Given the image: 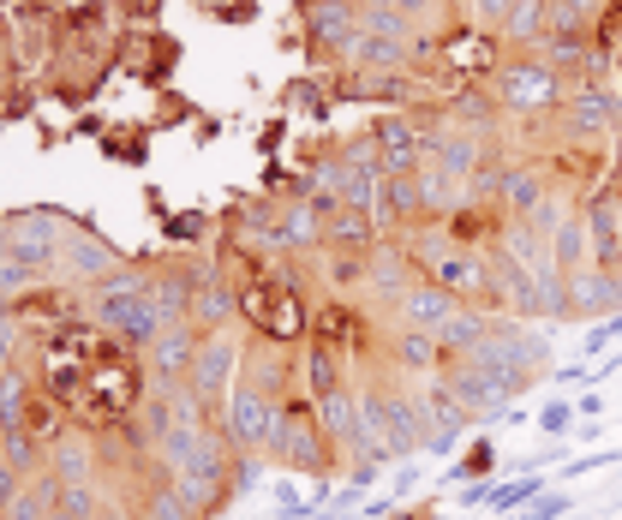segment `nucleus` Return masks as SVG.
Segmentation results:
<instances>
[{"instance_id":"1","label":"nucleus","mask_w":622,"mask_h":520,"mask_svg":"<svg viewBox=\"0 0 622 520\" xmlns=\"http://www.w3.org/2000/svg\"><path fill=\"white\" fill-rule=\"evenodd\" d=\"M151 389H156V383H151L144 353L108 341V347L91 360V371H84V395H79V407H72V419H79V430L102 437V430H114L121 419H132V413L151 401Z\"/></svg>"},{"instance_id":"2","label":"nucleus","mask_w":622,"mask_h":520,"mask_svg":"<svg viewBox=\"0 0 622 520\" xmlns=\"http://www.w3.org/2000/svg\"><path fill=\"white\" fill-rule=\"evenodd\" d=\"M300 263H270L251 281H240V323L251 335L276 341V347H305L311 341V311H305V288H300Z\"/></svg>"},{"instance_id":"3","label":"nucleus","mask_w":622,"mask_h":520,"mask_svg":"<svg viewBox=\"0 0 622 520\" xmlns=\"http://www.w3.org/2000/svg\"><path fill=\"white\" fill-rule=\"evenodd\" d=\"M300 19V54L318 79L353 66V42H360V0H300L293 7Z\"/></svg>"},{"instance_id":"4","label":"nucleus","mask_w":622,"mask_h":520,"mask_svg":"<svg viewBox=\"0 0 622 520\" xmlns=\"http://www.w3.org/2000/svg\"><path fill=\"white\" fill-rule=\"evenodd\" d=\"M270 460H276L281 472H305V479H330V472L348 467V455L335 449L330 437H323V425H318V401H311L305 389L281 401V437H276Z\"/></svg>"},{"instance_id":"5","label":"nucleus","mask_w":622,"mask_h":520,"mask_svg":"<svg viewBox=\"0 0 622 520\" xmlns=\"http://www.w3.org/2000/svg\"><path fill=\"white\" fill-rule=\"evenodd\" d=\"M485 91L497 96L502 121H539V114H557L562 102H569V84H562L551 66H539L532 54H521V49L502 54V66L485 79Z\"/></svg>"},{"instance_id":"6","label":"nucleus","mask_w":622,"mask_h":520,"mask_svg":"<svg viewBox=\"0 0 622 520\" xmlns=\"http://www.w3.org/2000/svg\"><path fill=\"white\" fill-rule=\"evenodd\" d=\"M551 341L545 330H527L521 318H497L491 330H485V341L467 353V365L479 371H497V377H532L539 383V371L551 365Z\"/></svg>"},{"instance_id":"7","label":"nucleus","mask_w":622,"mask_h":520,"mask_svg":"<svg viewBox=\"0 0 622 520\" xmlns=\"http://www.w3.org/2000/svg\"><path fill=\"white\" fill-rule=\"evenodd\" d=\"M180 61H186V42L174 37L168 24H156V31H126L121 24V37H114V66H121V79L138 84V91H151V96L168 91Z\"/></svg>"},{"instance_id":"8","label":"nucleus","mask_w":622,"mask_h":520,"mask_svg":"<svg viewBox=\"0 0 622 520\" xmlns=\"http://www.w3.org/2000/svg\"><path fill=\"white\" fill-rule=\"evenodd\" d=\"M240 353H246V341H234L228 330H216V335H204L198 360H191V371H186V389L204 401V413H210L216 425H221V413H228L234 383H240Z\"/></svg>"},{"instance_id":"9","label":"nucleus","mask_w":622,"mask_h":520,"mask_svg":"<svg viewBox=\"0 0 622 520\" xmlns=\"http://www.w3.org/2000/svg\"><path fill=\"white\" fill-rule=\"evenodd\" d=\"M66 221L72 210L61 204H24V210H7V228H12V258H24L31 270H61V246H66Z\"/></svg>"},{"instance_id":"10","label":"nucleus","mask_w":622,"mask_h":520,"mask_svg":"<svg viewBox=\"0 0 622 520\" xmlns=\"http://www.w3.org/2000/svg\"><path fill=\"white\" fill-rule=\"evenodd\" d=\"M221 437L234 443V455H270L281 437V407L251 383H234L228 413H221Z\"/></svg>"},{"instance_id":"11","label":"nucleus","mask_w":622,"mask_h":520,"mask_svg":"<svg viewBox=\"0 0 622 520\" xmlns=\"http://www.w3.org/2000/svg\"><path fill=\"white\" fill-rule=\"evenodd\" d=\"M562 138H622V91L616 84H574L557 108Z\"/></svg>"},{"instance_id":"12","label":"nucleus","mask_w":622,"mask_h":520,"mask_svg":"<svg viewBox=\"0 0 622 520\" xmlns=\"http://www.w3.org/2000/svg\"><path fill=\"white\" fill-rule=\"evenodd\" d=\"M413 395H419L425 430H432V437H425V455H455V449H462V437L479 419H473L462 401H455V389L443 377H413Z\"/></svg>"},{"instance_id":"13","label":"nucleus","mask_w":622,"mask_h":520,"mask_svg":"<svg viewBox=\"0 0 622 520\" xmlns=\"http://www.w3.org/2000/svg\"><path fill=\"white\" fill-rule=\"evenodd\" d=\"M91 318L121 341V347H132V353H151V341L168 330V318L156 311L151 288H144V293H121V300H91Z\"/></svg>"},{"instance_id":"14","label":"nucleus","mask_w":622,"mask_h":520,"mask_svg":"<svg viewBox=\"0 0 622 520\" xmlns=\"http://www.w3.org/2000/svg\"><path fill=\"white\" fill-rule=\"evenodd\" d=\"M12 318L24 330H54V323H72V318H91V293L79 281H37V288L12 293Z\"/></svg>"},{"instance_id":"15","label":"nucleus","mask_w":622,"mask_h":520,"mask_svg":"<svg viewBox=\"0 0 622 520\" xmlns=\"http://www.w3.org/2000/svg\"><path fill=\"white\" fill-rule=\"evenodd\" d=\"M419 270H413L407 246L402 240H377L372 246V263H365V300H372V311H383L390 318L395 305L407 300V288H419Z\"/></svg>"},{"instance_id":"16","label":"nucleus","mask_w":622,"mask_h":520,"mask_svg":"<svg viewBox=\"0 0 622 520\" xmlns=\"http://www.w3.org/2000/svg\"><path fill=\"white\" fill-rule=\"evenodd\" d=\"M372 144H377L383 174H419V162H425V121L413 108L377 114V121H372Z\"/></svg>"},{"instance_id":"17","label":"nucleus","mask_w":622,"mask_h":520,"mask_svg":"<svg viewBox=\"0 0 622 520\" xmlns=\"http://www.w3.org/2000/svg\"><path fill=\"white\" fill-rule=\"evenodd\" d=\"M551 191H557V180H551V168H545L539 156H515L509 168L497 174V191H491V198L502 204V216H509V221H527L545 198H551Z\"/></svg>"},{"instance_id":"18","label":"nucleus","mask_w":622,"mask_h":520,"mask_svg":"<svg viewBox=\"0 0 622 520\" xmlns=\"http://www.w3.org/2000/svg\"><path fill=\"white\" fill-rule=\"evenodd\" d=\"M121 263V251H114L108 240L96 233V221L91 216H72L66 221V246H61V270L66 281H79V288H91V281H102Z\"/></svg>"},{"instance_id":"19","label":"nucleus","mask_w":622,"mask_h":520,"mask_svg":"<svg viewBox=\"0 0 622 520\" xmlns=\"http://www.w3.org/2000/svg\"><path fill=\"white\" fill-rule=\"evenodd\" d=\"M372 221H377V233H383V240H402V233L425 228V198H419V180H413V174H390V180H383V191H377V210H372Z\"/></svg>"},{"instance_id":"20","label":"nucleus","mask_w":622,"mask_h":520,"mask_svg":"<svg viewBox=\"0 0 622 520\" xmlns=\"http://www.w3.org/2000/svg\"><path fill=\"white\" fill-rule=\"evenodd\" d=\"M198 347H204V330H191V323H168V330L151 341V353H144V365H151V383H156V389H168V383H186V371H191V360H198Z\"/></svg>"},{"instance_id":"21","label":"nucleus","mask_w":622,"mask_h":520,"mask_svg":"<svg viewBox=\"0 0 622 520\" xmlns=\"http://www.w3.org/2000/svg\"><path fill=\"white\" fill-rule=\"evenodd\" d=\"M443 233H449L455 246H467V251H497L502 233H509V216H502L497 198H467L462 210L443 221Z\"/></svg>"},{"instance_id":"22","label":"nucleus","mask_w":622,"mask_h":520,"mask_svg":"<svg viewBox=\"0 0 622 520\" xmlns=\"http://www.w3.org/2000/svg\"><path fill=\"white\" fill-rule=\"evenodd\" d=\"M234 318H240V293H234V281L210 263V270H204V281L191 288L186 323H191V330H204V335H216V330H228Z\"/></svg>"},{"instance_id":"23","label":"nucleus","mask_w":622,"mask_h":520,"mask_svg":"<svg viewBox=\"0 0 622 520\" xmlns=\"http://www.w3.org/2000/svg\"><path fill=\"white\" fill-rule=\"evenodd\" d=\"M569 281V318H616L622 311V281L616 270H599V263H581Z\"/></svg>"},{"instance_id":"24","label":"nucleus","mask_w":622,"mask_h":520,"mask_svg":"<svg viewBox=\"0 0 622 520\" xmlns=\"http://www.w3.org/2000/svg\"><path fill=\"white\" fill-rule=\"evenodd\" d=\"M96 156L114 162V168L144 174V168H151V156H156V126H151V121H114V126L96 138Z\"/></svg>"},{"instance_id":"25","label":"nucleus","mask_w":622,"mask_h":520,"mask_svg":"<svg viewBox=\"0 0 622 520\" xmlns=\"http://www.w3.org/2000/svg\"><path fill=\"white\" fill-rule=\"evenodd\" d=\"M455 311H462V300H455V293H443L437 281H419V288H407V300L390 311V323L395 330H443V323L455 318Z\"/></svg>"},{"instance_id":"26","label":"nucleus","mask_w":622,"mask_h":520,"mask_svg":"<svg viewBox=\"0 0 622 520\" xmlns=\"http://www.w3.org/2000/svg\"><path fill=\"white\" fill-rule=\"evenodd\" d=\"M390 365L407 371V377H443L449 353H443V341L432 330H395L390 323Z\"/></svg>"},{"instance_id":"27","label":"nucleus","mask_w":622,"mask_h":520,"mask_svg":"<svg viewBox=\"0 0 622 520\" xmlns=\"http://www.w3.org/2000/svg\"><path fill=\"white\" fill-rule=\"evenodd\" d=\"M19 430L24 437H37L42 449H54V443H66L72 430H79V419H72V413L61 407V401H54L49 389H42V383H31V395H24V419H19Z\"/></svg>"},{"instance_id":"28","label":"nucleus","mask_w":622,"mask_h":520,"mask_svg":"<svg viewBox=\"0 0 622 520\" xmlns=\"http://www.w3.org/2000/svg\"><path fill=\"white\" fill-rule=\"evenodd\" d=\"M318 425H323V437L353 460V449H360V383H348V389H335V395H318Z\"/></svg>"},{"instance_id":"29","label":"nucleus","mask_w":622,"mask_h":520,"mask_svg":"<svg viewBox=\"0 0 622 520\" xmlns=\"http://www.w3.org/2000/svg\"><path fill=\"white\" fill-rule=\"evenodd\" d=\"M276 228H281V246H288L293 258H318L323 251V210L311 198H281Z\"/></svg>"},{"instance_id":"30","label":"nucleus","mask_w":622,"mask_h":520,"mask_svg":"<svg viewBox=\"0 0 622 520\" xmlns=\"http://www.w3.org/2000/svg\"><path fill=\"white\" fill-rule=\"evenodd\" d=\"M300 383H305V395L318 401V395L348 389L353 371H348V360H342L335 347H323V341H305V347H300Z\"/></svg>"},{"instance_id":"31","label":"nucleus","mask_w":622,"mask_h":520,"mask_svg":"<svg viewBox=\"0 0 622 520\" xmlns=\"http://www.w3.org/2000/svg\"><path fill=\"white\" fill-rule=\"evenodd\" d=\"M377 240H383V233H377L372 210H353V204H335V210L323 216V246H335V251H372Z\"/></svg>"},{"instance_id":"32","label":"nucleus","mask_w":622,"mask_h":520,"mask_svg":"<svg viewBox=\"0 0 622 520\" xmlns=\"http://www.w3.org/2000/svg\"><path fill=\"white\" fill-rule=\"evenodd\" d=\"M276 108L281 114H305L311 126H330L335 96H330V84H323L318 72H305V79H293V84H281V91H276Z\"/></svg>"},{"instance_id":"33","label":"nucleus","mask_w":622,"mask_h":520,"mask_svg":"<svg viewBox=\"0 0 622 520\" xmlns=\"http://www.w3.org/2000/svg\"><path fill=\"white\" fill-rule=\"evenodd\" d=\"M311 263L323 270V281H330L335 300H348V293H365V263H372V251H335V246H323Z\"/></svg>"},{"instance_id":"34","label":"nucleus","mask_w":622,"mask_h":520,"mask_svg":"<svg viewBox=\"0 0 622 520\" xmlns=\"http://www.w3.org/2000/svg\"><path fill=\"white\" fill-rule=\"evenodd\" d=\"M156 233L168 251H204V240L216 233V216L210 210H168L156 221Z\"/></svg>"},{"instance_id":"35","label":"nucleus","mask_w":622,"mask_h":520,"mask_svg":"<svg viewBox=\"0 0 622 520\" xmlns=\"http://www.w3.org/2000/svg\"><path fill=\"white\" fill-rule=\"evenodd\" d=\"M551 31V0H515L509 19H502V49H532Z\"/></svg>"},{"instance_id":"36","label":"nucleus","mask_w":622,"mask_h":520,"mask_svg":"<svg viewBox=\"0 0 622 520\" xmlns=\"http://www.w3.org/2000/svg\"><path fill=\"white\" fill-rule=\"evenodd\" d=\"M551 263L562 275H574L581 263H592V233H587V216H581V204H574V216L562 221V228L551 233Z\"/></svg>"},{"instance_id":"37","label":"nucleus","mask_w":622,"mask_h":520,"mask_svg":"<svg viewBox=\"0 0 622 520\" xmlns=\"http://www.w3.org/2000/svg\"><path fill=\"white\" fill-rule=\"evenodd\" d=\"M353 72H413V42L360 37L353 42Z\"/></svg>"},{"instance_id":"38","label":"nucleus","mask_w":622,"mask_h":520,"mask_svg":"<svg viewBox=\"0 0 622 520\" xmlns=\"http://www.w3.org/2000/svg\"><path fill=\"white\" fill-rule=\"evenodd\" d=\"M198 121H204L198 96H186L180 84H168V91H156V108H151V126H156V138H162V132H191Z\"/></svg>"},{"instance_id":"39","label":"nucleus","mask_w":622,"mask_h":520,"mask_svg":"<svg viewBox=\"0 0 622 520\" xmlns=\"http://www.w3.org/2000/svg\"><path fill=\"white\" fill-rule=\"evenodd\" d=\"M604 7H611V0H551V31L545 37H592V24H599Z\"/></svg>"},{"instance_id":"40","label":"nucleus","mask_w":622,"mask_h":520,"mask_svg":"<svg viewBox=\"0 0 622 520\" xmlns=\"http://www.w3.org/2000/svg\"><path fill=\"white\" fill-rule=\"evenodd\" d=\"M455 485H485V479H497V443L491 437H473L462 455H455V472H449Z\"/></svg>"},{"instance_id":"41","label":"nucleus","mask_w":622,"mask_h":520,"mask_svg":"<svg viewBox=\"0 0 622 520\" xmlns=\"http://www.w3.org/2000/svg\"><path fill=\"white\" fill-rule=\"evenodd\" d=\"M24 395H31V365L0 371V437H7V430H19V419H24Z\"/></svg>"},{"instance_id":"42","label":"nucleus","mask_w":622,"mask_h":520,"mask_svg":"<svg viewBox=\"0 0 622 520\" xmlns=\"http://www.w3.org/2000/svg\"><path fill=\"white\" fill-rule=\"evenodd\" d=\"M126 509L138 514V520H191V509L174 497V485H144L138 497L126 502Z\"/></svg>"},{"instance_id":"43","label":"nucleus","mask_w":622,"mask_h":520,"mask_svg":"<svg viewBox=\"0 0 622 520\" xmlns=\"http://www.w3.org/2000/svg\"><path fill=\"white\" fill-rule=\"evenodd\" d=\"M539 490H551L545 485V472H515V479H497V490H491V509L497 514H521Z\"/></svg>"},{"instance_id":"44","label":"nucleus","mask_w":622,"mask_h":520,"mask_svg":"<svg viewBox=\"0 0 622 520\" xmlns=\"http://www.w3.org/2000/svg\"><path fill=\"white\" fill-rule=\"evenodd\" d=\"M360 31L365 37H390V42H413L419 24H413L407 12H395V7H360Z\"/></svg>"},{"instance_id":"45","label":"nucleus","mask_w":622,"mask_h":520,"mask_svg":"<svg viewBox=\"0 0 622 520\" xmlns=\"http://www.w3.org/2000/svg\"><path fill=\"white\" fill-rule=\"evenodd\" d=\"M0 460H7L12 472H24V479H31V472L49 467V449H42L37 437H24V430H7V437H0Z\"/></svg>"},{"instance_id":"46","label":"nucleus","mask_w":622,"mask_h":520,"mask_svg":"<svg viewBox=\"0 0 622 520\" xmlns=\"http://www.w3.org/2000/svg\"><path fill=\"white\" fill-rule=\"evenodd\" d=\"M574 425H581V413H574V401H569V395H551V401L539 407V430H545L551 443L574 437Z\"/></svg>"},{"instance_id":"47","label":"nucleus","mask_w":622,"mask_h":520,"mask_svg":"<svg viewBox=\"0 0 622 520\" xmlns=\"http://www.w3.org/2000/svg\"><path fill=\"white\" fill-rule=\"evenodd\" d=\"M114 12H121L126 31H156V24H168V0H114Z\"/></svg>"},{"instance_id":"48","label":"nucleus","mask_w":622,"mask_h":520,"mask_svg":"<svg viewBox=\"0 0 622 520\" xmlns=\"http://www.w3.org/2000/svg\"><path fill=\"white\" fill-rule=\"evenodd\" d=\"M24 353H31V330H24L12 311H0V371L24 365Z\"/></svg>"},{"instance_id":"49","label":"nucleus","mask_w":622,"mask_h":520,"mask_svg":"<svg viewBox=\"0 0 622 520\" xmlns=\"http://www.w3.org/2000/svg\"><path fill=\"white\" fill-rule=\"evenodd\" d=\"M562 514H574V497H569V490H539V497H532L515 520H562Z\"/></svg>"},{"instance_id":"50","label":"nucleus","mask_w":622,"mask_h":520,"mask_svg":"<svg viewBox=\"0 0 622 520\" xmlns=\"http://www.w3.org/2000/svg\"><path fill=\"white\" fill-rule=\"evenodd\" d=\"M281 144H288V114L276 108L270 121H258V156H263V162H276V156H281Z\"/></svg>"},{"instance_id":"51","label":"nucleus","mask_w":622,"mask_h":520,"mask_svg":"<svg viewBox=\"0 0 622 520\" xmlns=\"http://www.w3.org/2000/svg\"><path fill=\"white\" fill-rule=\"evenodd\" d=\"M108 126H114V114H108V108H84V114H72V121H66L61 132H66V138H102Z\"/></svg>"},{"instance_id":"52","label":"nucleus","mask_w":622,"mask_h":520,"mask_svg":"<svg viewBox=\"0 0 622 520\" xmlns=\"http://www.w3.org/2000/svg\"><path fill=\"white\" fill-rule=\"evenodd\" d=\"M611 341H622V311L616 318H599V330H587V341H581V360H599Z\"/></svg>"},{"instance_id":"53","label":"nucleus","mask_w":622,"mask_h":520,"mask_svg":"<svg viewBox=\"0 0 622 520\" xmlns=\"http://www.w3.org/2000/svg\"><path fill=\"white\" fill-rule=\"evenodd\" d=\"M587 383H599V371H592V360H574V365H557L551 371V389H587Z\"/></svg>"},{"instance_id":"54","label":"nucleus","mask_w":622,"mask_h":520,"mask_svg":"<svg viewBox=\"0 0 622 520\" xmlns=\"http://www.w3.org/2000/svg\"><path fill=\"white\" fill-rule=\"evenodd\" d=\"M263 479V455H234V497H251Z\"/></svg>"},{"instance_id":"55","label":"nucleus","mask_w":622,"mask_h":520,"mask_svg":"<svg viewBox=\"0 0 622 520\" xmlns=\"http://www.w3.org/2000/svg\"><path fill=\"white\" fill-rule=\"evenodd\" d=\"M622 449H599V455H581V460H569L562 467V479H581V472H599V467H616Z\"/></svg>"},{"instance_id":"56","label":"nucleus","mask_w":622,"mask_h":520,"mask_svg":"<svg viewBox=\"0 0 622 520\" xmlns=\"http://www.w3.org/2000/svg\"><path fill=\"white\" fill-rule=\"evenodd\" d=\"M0 520H49V509H42L31 490H19V497H12L7 509H0Z\"/></svg>"},{"instance_id":"57","label":"nucleus","mask_w":622,"mask_h":520,"mask_svg":"<svg viewBox=\"0 0 622 520\" xmlns=\"http://www.w3.org/2000/svg\"><path fill=\"white\" fill-rule=\"evenodd\" d=\"M221 132H228V114H204V121L191 126V144H216Z\"/></svg>"},{"instance_id":"58","label":"nucleus","mask_w":622,"mask_h":520,"mask_svg":"<svg viewBox=\"0 0 622 520\" xmlns=\"http://www.w3.org/2000/svg\"><path fill=\"white\" fill-rule=\"evenodd\" d=\"M19 490H24V472H12L7 460H0V509H7V502L19 497Z\"/></svg>"},{"instance_id":"59","label":"nucleus","mask_w":622,"mask_h":520,"mask_svg":"<svg viewBox=\"0 0 622 520\" xmlns=\"http://www.w3.org/2000/svg\"><path fill=\"white\" fill-rule=\"evenodd\" d=\"M390 520H437V502H402Z\"/></svg>"},{"instance_id":"60","label":"nucleus","mask_w":622,"mask_h":520,"mask_svg":"<svg viewBox=\"0 0 622 520\" xmlns=\"http://www.w3.org/2000/svg\"><path fill=\"white\" fill-rule=\"evenodd\" d=\"M574 413H581V419H599V413H604V395H599V389H587L581 401H574Z\"/></svg>"},{"instance_id":"61","label":"nucleus","mask_w":622,"mask_h":520,"mask_svg":"<svg viewBox=\"0 0 622 520\" xmlns=\"http://www.w3.org/2000/svg\"><path fill=\"white\" fill-rule=\"evenodd\" d=\"M0 132H7V121H0Z\"/></svg>"}]
</instances>
